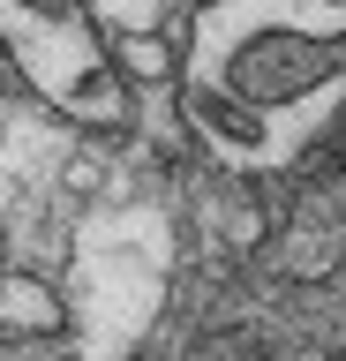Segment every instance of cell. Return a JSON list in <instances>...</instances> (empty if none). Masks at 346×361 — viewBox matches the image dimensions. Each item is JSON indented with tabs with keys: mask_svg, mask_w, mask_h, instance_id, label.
Masks as SVG:
<instances>
[{
	"mask_svg": "<svg viewBox=\"0 0 346 361\" xmlns=\"http://www.w3.org/2000/svg\"><path fill=\"white\" fill-rule=\"evenodd\" d=\"M181 98L226 166L278 173L346 113V0H204Z\"/></svg>",
	"mask_w": 346,
	"mask_h": 361,
	"instance_id": "6da1fadb",
	"label": "cell"
},
{
	"mask_svg": "<svg viewBox=\"0 0 346 361\" xmlns=\"http://www.w3.org/2000/svg\"><path fill=\"white\" fill-rule=\"evenodd\" d=\"M68 331V301L38 271H0V338H53Z\"/></svg>",
	"mask_w": 346,
	"mask_h": 361,
	"instance_id": "3957f363",
	"label": "cell"
},
{
	"mask_svg": "<svg viewBox=\"0 0 346 361\" xmlns=\"http://www.w3.org/2000/svg\"><path fill=\"white\" fill-rule=\"evenodd\" d=\"M83 8H91V23L106 38H159L181 0H83Z\"/></svg>",
	"mask_w": 346,
	"mask_h": 361,
	"instance_id": "277c9868",
	"label": "cell"
},
{
	"mask_svg": "<svg viewBox=\"0 0 346 361\" xmlns=\"http://www.w3.org/2000/svg\"><path fill=\"white\" fill-rule=\"evenodd\" d=\"M113 61H121V75H128V83H166L181 53H173L166 38H113Z\"/></svg>",
	"mask_w": 346,
	"mask_h": 361,
	"instance_id": "5b68a950",
	"label": "cell"
},
{
	"mask_svg": "<svg viewBox=\"0 0 346 361\" xmlns=\"http://www.w3.org/2000/svg\"><path fill=\"white\" fill-rule=\"evenodd\" d=\"M0 45L61 121H83V128L128 121V75L83 0H0Z\"/></svg>",
	"mask_w": 346,
	"mask_h": 361,
	"instance_id": "7a4b0ae2",
	"label": "cell"
}]
</instances>
